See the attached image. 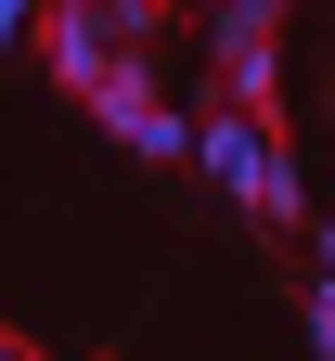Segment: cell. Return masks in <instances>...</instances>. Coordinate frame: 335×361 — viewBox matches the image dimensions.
<instances>
[{"label": "cell", "instance_id": "cell-1", "mask_svg": "<svg viewBox=\"0 0 335 361\" xmlns=\"http://www.w3.org/2000/svg\"><path fill=\"white\" fill-rule=\"evenodd\" d=\"M39 65H52L78 104H90V90L129 65V52H116V26H104V0H52V26H39Z\"/></svg>", "mask_w": 335, "mask_h": 361}, {"label": "cell", "instance_id": "cell-2", "mask_svg": "<svg viewBox=\"0 0 335 361\" xmlns=\"http://www.w3.org/2000/svg\"><path fill=\"white\" fill-rule=\"evenodd\" d=\"M207 104H284V26H207Z\"/></svg>", "mask_w": 335, "mask_h": 361}, {"label": "cell", "instance_id": "cell-3", "mask_svg": "<svg viewBox=\"0 0 335 361\" xmlns=\"http://www.w3.org/2000/svg\"><path fill=\"white\" fill-rule=\"evenodd\" d=\"M258 233H310V180H297V129L271 104V168H258Z\"/></svg>", "mask_w": 335, "mask_h": 361}, {"label": "cell", "instance_id": "cell-4", "mask_svg": "<svg viewBox=\"0 0 335 361\" xmlns=\"http://www.w3.org/2000/svg\"><path fill=\"white\" fill-rule=\"evenodd\" d=\"M90 116H104V129H116V142H129V129H142V116H155V52H129V65L104 78V90H90Z\"/></svg>", "mask_w": 335, "mask_h": 361}, {"label": "cell", "instance_id": "cell-5", "mask_svg": "<svg viewBox=\"0 0 335 361\" xmlns=\"http://www.w3.org/2000/svg\"><path fill=\"white\" fill-rule=\"evenodd\" d=\"M168 13H181V0H104V26H116V52H155V39H168Z\"/></svg>", "mask_w": 335, "mask_h": 361}, {"label": "cell", "instance_id": "cell-6", "mask_svg": "<svg viewBox=\"0 0 335 361\" xmlns=\"http://www.w3.org/2000/svg\"><path fill=\"white\" fill-rule=\"evenodd\" d=\"M181 13H194V26H284L297 0H181Z\"/></svg>", "mask_w": 335, "mask_h": 361}, {"label": "cell", "instance_id": "cell-7", "mask_svg": "<svg viewBox=\"0 0 335 361\" xmlns=\"http://www.w3.org/2000/svg\"><path fill=\"white\" fill-rule=\"evenodd\" d=\"M310 361H335V271L310 284Z\"/></svg>", "mask_w": 335, "mask_h": 361}, {"label": "cell", "instance_id": "cell-8", "mask_svg": "<svg viewBox=\"0 0 335 361\" xmlns=\"http://www.w3.org/2000/svg\"><path fill=\"white\" fill-rule=\"evenodd\" d=\"M52 26V0H0V52H13V39H39Z\"/></svg>", "mask_w": 335, "mask_h": 361}, {"label": "cell", "instance_id": "cell-9", "mask_svg": "<svg viewBox=\"0 0 335 361\" xmlns=\"http://www.w3.org/2000/svg\"><path fill=\"white\" fill-rule=\"evenodd\" d=\"M310 245H322V271H335V207H322V219H310Z\"/></svg>", "mask_w": 335, "mask_h": 361}, {"label": "cell", "instance_id": "cell-10", "mask_svg": "<svg viewBox=\"0 0 335 361\" xmlns=\"http://www.w3.org/2000/svg\"><path fill=\"white\" fill-rule=\"evenodd\" d=\"M0 361H39V348H26V336H13V323H0Z\"/></svg>", "mask_w": 335, "mask_h": 361}]
</instances>
